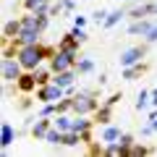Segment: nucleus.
I'll use <instances>...</instances> for the list:
<instances>
[{
	"mask_svg": "<svg viewBox=\"0 0 157 157\" xmlns=\"http://www.w3.org/2000/svg\"><path fill=\"white\" fill-rule=\"evenodd\" d=\"M149 123H152V128H155V134H157V118H152Z\"/></svg>",
	"mask_w": 157,
	"mask_h": 157,
	"instance_id": "35",
	"label": "nucleus"
},
{
	"mask_svg": "<svg viewBox=\"0 0 157 157\" xmlns=\"http://www.w3.org/2000/svg\"><path fill=\"white\" fill-rule=\"evenodd\" d=\"M92 118H94V123H97V126H107V123H113V105L102 102V105L97 107L94 113H92Z\"/></svg>",
	"mask_w": 157,
	"mask_h": 157,
	"instance_id": "12",
	"label": "nucleus"
},
{
	"mask_svg": "<svg viewBox=\"0 0 157 157\" xmlns=\"http://www.w3.org/2000/svg\"><path fill=\"white\" fill-rule=\"evenodd\" d=\"M34 78H37V84L39 86H45V84H50L52 81V68L50 66H39V68H34Z\"/></svg>",
	"mask_w": 157,
	"mask_h": 157,
	"instance_id": "18",
	"label": "nucleus"
},
{
	"mask_svg": "<svg viewBox=\"0 0 157 157\" xmlns=\"http://www.w3.org/2000/svg\"><path fill=\"white\" fill-rule=\"evenodd\" d=\"M121 97H123V94H121V92H115V94H110V97H107L105 102H107V105H115V102L121 100Z\"/></svg>",
	"mask_w": 157,
	"mask_h": 157,
	"instance_id": "32",
	"label": "nucleus"
},
{
	"mask_svg": "<svg viewBox=\"0 0 157 157\" xmlns=\"http://www.w3.org/2000/svg\"><path fill=\"white\" fill-rule=\"evenodd\" d=\"M147 52H149V42H147V39L141 42V45H134V47H128V50H123V52H121V68L134 66V63L144 60Z\"/></svg>",
	"mask_w": 157,
	"mask_h": 157,
	"instance_id": "3",
	"label": "nucleus"
},
{
	"mask_svg": "<svg viewBox=\"0 0 157 157\" xmlns=\"http://www.w3.org/2000/svg\"><path fill=\"white\" fill-rule=\"evenodd\" d=\"M126 16H128V11H126V8H118V11H110V13H107V18H105V24H102V26H105V29H113V26H115L118 21H121V18H126Z\"/></svg>",
	"mask_w": 157,
	"mask_h": 157,
	"instance_id": "22",
	"label": "nucleus"
},
{
	"mask_svg": "<svg viewBox=\"0 0 157 157\" xmlns=\"http://www.w3.org/2000/svg\"><path fill=\"white\" fill-rule=\"evenodd\" d=\"M118 3H128V0H118Z\"/></svg>",
	"mask_w": 157,
	"mask_h": 157,
	"instance_id": "36",
	"label": "nucleus"
},
{
	"mask_svg": "<svg viewBox=\"0 0 157 157\" xmlns=\"http://www.w3.org/2000/svg\"><path fill=\"white\" fill-rule=\"evenodd\" d=\"M18 42H21V45H34V42H42V32H37V29H21Z\"/></svg>",
	"mask_w": 157,
	"mask_h": 157,
	"instance_id": "16",
	"label": "nucleus"
},
{
	"mask_svg": "<svg viewBox=\"0 0 157 157\" xmlns=\"http://www.w3.org/2000/svg\"><path fill=\"white\" fill-rule=\"evenodd\" d=\"M0 131H3V147L8 149V147L13 144V139H16V131H13V126L8 123V121H3V128Z\"/></svg>",
	"mask_w": 157,
	"mask_h": 157,
	"instance_id": "24",
	"label": "nucleus"
},
{
	"mask_svg": "<svg viewBox=\"0 0 157 157\" xmlns=\"http://www.w3.org/2000/svg\"><path fill=\"white\" fill-rule=\"evenodd\" d=\"M78 52H73V50H60L58 47V52L47 60V66L52 68V73H58V71H68V68H76V60H78Z\"/></svg>",
	"mask_w": 157,
	"mask_h": 157,
	"instance_id": "2",
	"label": "nucleus"
},
{
	"mask_svg": "<svg viewBox=\"0 0 157 157\" xmlns=\"http://www.w3.org/2000/svg\"><path fill=\"white\" fill-rule=\"evenodd\" d=\"M52 128V118L50 115H37V121L32 123V128H29V134H32V139L42 141L45 139V134Z\"/></svg>",
	"mask_w": 157,
	"mask_h": 157,
	"instance_id": "6",
	"label": "nucleus"
},
{
	"mask_svg": "<svg viewBox=\"0 0 157 157\" xmlns=\"http://www.w3.org/2000/svg\"><path fill=\"white\" fill-rule=\"evenodd\" d=\"M52 0H21L24 11H50Z\"/></svg>",
	"mask_w": 157,
	"mask_h": 157,
	"instance_id": "17",
	"label": "nucleus"
},
{
	"mask_svg": "<svg viewBox=\"0 0 157 157\" xmlns=\"http://www.w3.org/2000/svg\"><path fill=\"white\" fill-rule=\"evenodd\" d=\"M149 102H152V107H157V89H152V97H149Z\"/></svg>",
	"mask_w": 157,
	"mask_h": 157,
	"instance_id": "34",
	"label": "nucleus"
},
{
	"mask_svg": "<svg viewBox=\"0 0 157 157\" xmlns=\"http://www.w3.org/2000/svg\"><path fill=\"white\" fill-rule=\"evenodd\" d=\"M37 78H34V71H24L21 76H18V81H16V92H21V94H29V92H34L37 89Z\"/></svg>",
	"mask_w": 157,
	"mask_h": 157,
	"instance_id": "9",
	"label": "nucleus"
},
{
	"mask_svg": "<svg viewBox=\"0 0 157 157\" xmlns=\"http://www.w3.org/2000/svg\"><path fill=\"white\" fill-rule=\"evenodd\" d=\"M107 13H110V11H105V8H100V11H94V13H92V21H94L97 26H100V24H105Z\"/></svg>",
	"mask_w": 157,
	"mask_h": 157,
	"instance_id": "27",
	"label": "nucleus"
},
{
	"mask_svg": "<svg viewBox=\"0 0 157 157\" xmlns=\"http://www.w3.org/2000/svg\"><path fill=\"white\" fill-rule=\"evenodd\" d=\"M121 136H123V131L118 128V126H113V123L102 126V131H100V141H105V144H113V141H118Z\"/></svg>",
	"mask_w": 157,
	"mask_h": 157,
	"instance_id": "14",
	"label": "nucleus"
},
{
	"mask_svg": "<svg viewBox=\"0 0 157 157\" xmlns=\"http://www.w3.org/2000/svg\"><path fill=\"white\" fill-rule=\"evenodd\" d=\"M144 155H155V147H147V144L134 141V147L128 149V157H144Z\"/></svg>",
	"mask_w": 157,
	"mask_h": 157,
	"instance_id": "23",
	"label": "nucleus"
},
{
	"mask_svg": "<svg viewBox=\"0 0 157 157\" xmlns=\"http://www.w3.org/2000/svg\"><path fill=\"white\" fill-rule=\"evenodd\" d=\"M73 26H81V29H84L86 26V18L84 16H73Z\"/></svg>",
	"mask_w": 157,
	"mask_h": 157,
	"instance_id": "31",
	"label": "nucleus"
},
{
	"mask_svg": "<svg viewBox=\"0 0 157 157\" xmlns=\"http://www.w3.org/2000/svg\"><path fill=\"white\" fill-rule=\"evenodd\" d=\"M81 45H84V42H81V39H78L73 32L63 34V39L58 42V47H60V50H73V52H78V50H81Z\"/></svg>",
	"mask_w": 157,
	"mask_h": 157,
	"instance_id": "15",
	"label": "nucleus"
},
{
	"mask_svg": "<svg viewBox=\"0 0 157 157\" xmlns=\"http://www.w3.org/2000/svg\"><path fill=\"white\" fill-rule=\"evenodd\" d=\"M97 107H100L97 92H76V94H71V113H76V115H92Z\"/></svg>",
	"mask_w": 157,
	"mask_h": 157,
	"instance_id": "1",
	"label": "nucleus"
},
{
	"mask_svg": "<svg viewBox=\"0 0 157 157\" xmlns=\"http://www.w3.org/2000/svg\"><path fill=\"white\" fill-rule=\"evenodd\" d=\"M0 73H3V81H6V84H16L18 76L24 73V66L18 63V58H3Z\"/></svg>",
	"mask_w": 157,
	"mask_h": 157,
	"instance_id": "5",
	"label": "nucleus"
},
{
	"mask_svg": "<svg viewBox=\"0 0 157 157\" xmlns=\"http://www.w3.org/2000/svg\"><path fill=\"white\" fill-rule=\"evenodd\" d=\"M155 11H157V0L136 3V6L128 11V18H131V21H136V18H149V16H155Z\"/></svg>",
	"mask_w": 157,
	"mask_h": 157,
	"instance_id": "7",
	"label": "nucleus"
},
{
	"mask_svg": "<svg viewBox=\"0 0 157 157\" xmlns=\"http://www.w3.org/2000/svg\"><path fill=\"white\" fill-rule=\"evenodd\" d=\"M152 26H155V18H136L128 24V34L131 37H147Z\"/></svg>",
	"mask_w": 157,
	"mask_h": 157,
	"instance_id": "8",
	"label": "nucleus"
},
{
	"mask_svg": "<svg viewBox=\"0 0 157 157\" xmlns=\"http://www.w3.org/2000/svg\"><path fill=\"white\" fill-rule=\"evenodd\" d=\"M68 92L63 89V86H58L55 81H50V84H45V86H37V102H58V100H63Z\"/></svg>",
	"mask_w": 157,
	"mask_h": 157,
	"instance_id": "4",
	"label": "nucleus"
},
{
	"mask_svg": "<svg viewBox=\"0 0 157 157\" xmlns=\"http://www.w3.org/2000/svg\"><path fill=\"white\" fill-rule=\"evenodd\" d=\"M149 68H152V66H149L147 60H139V63H134V66H126V68H123V78H126V81H136V78H141Z\"/></svg>",
	"mask_w": 157,
	"mask_h": 157,
	"instance_id": "10",
	"label": "nucleus"
},
{
	"mask_svg": "<svg viewBox=\"0 0 157 157\" xmlns=\"http://www.w3.org/2000/svg\"><path fill=\"white\" fill-rule=\"evenodd\" d=\"M63 136H66V131H60V128L52 126V128L45 134V139H42V141H47V144H52V147H63Z\"/></svg>",
	"mask_w": 157,
	"mask_h": 157,
	"instance_id": "19",
	"label": "nucleus"
},
{
	"mask_svg": "<svg viewBox=\"0 0 157 157\" xmlns=\"http://www.w3.org/2000/svg\"><path fill=\"white\" fill-rule=\"evenodd\" d=\"M76 76H78L76 68H68V71H58V73H52V81H55L58 86H63V89H71L73 81H76Z\"/></svg>",
	"mask_w": 157,
	"mask_h": 157,
	"instance_id": "11",
	"label": "nucleus"
},
{
	"mask_svg": "<svg viewBox=\"0 0 157 157\" xmlns=\"http://www.w3.org/2000/svg\"><path fill=\"white\" fill-rule=\"evenodd\" d=\"M63 11H73V0H58Z\"/></svg>",
	"mask_w": 157,
	"mask_h": 157,
	"instance_id": "30",
	"label": "nucleus"
},
{
	"mask_svg": "<svg viewBox=\"0 0 157 157\" xmlns=\"http://www.w3.org/2000/svg\"><path fill=\"white\" fill-rule=\"evenodd\" d=\"M29 107H32V100L24 94V97H21V102H18V110H29Z\"/></svg>",
	"mask_w": 157,
	"mask_h": 157,
	"instance_id": "29",
	"label": "nucleus"
},
{
	"mask_svg": "<svg viewBox=\"0 0 157 157\" xmlns=\"http://www.w3.org/2000/svg\"><path fill=\"white\" fill-rule=\"evenodd\" d=\"M52 126L60 128V131H71L73 118H68V113H58V115H52Z\"/></svg>",
	"mask_w": 157,
	"mask_h": 157,
	"instance_id": "21",
	"label": "nucleus"
},
{
	"mask_svg": "<svg viewBox=\"0 0 157 157\" xmlns=\"http://www.w3.org/2000/svg\"><path fill=\"white\" fill-rule=\"evenodd\" d=\"M97 84H100V86H105V84H107V73H100V78H97Z\"/></svg>",
	"mask_w": 157,
	"mask_h": 157,
	"instance_id": "33",
	"label": "nucleus"
},
{
	"mask_svg": "<svg viewBox=\"0 0 157 157\" xmlns=\"http://www.w3.org/2000/svg\"><path fill=\"white\" fill-rule=\"evenodd\" d=\"M149 97H152V92L141 89V92H139V97H136V110H147V107L152 105V102H149Z\"/></svg>",
	"mask_w": 157,
	"mask_h": 157,
	"instance_id": "25",
	"label": "nucleus"
},
{
	"mask_svg": "<svg viewBox=\"0 0 157 157\" xmlns=\"http://www.w3.org/2000/svg\"><path fill=\"white\" fill-rule=\"evenodd\" d=\"M134 136H131V134H123V136H121V139H118V144H121V149H123V157H128V149H131V147H134Z\"/></svg>",
	"mask_w": 157,
	"mask_h": 157,
	"instance_id": "26",
	"label": "nucleus"
},
{
	"mask_svg": "<svg viewBox=\"0 0 157 157\" xmlns=\"http://www.w3.org/2000/svg\"><path fill=\"white\" fill-rule=\"evenodd\" d=\"M21 29H24L21 16H18V18H8V21L3 24V39H13V37H18V34H21Z\"/></svg>",
	"mask_w": 157,
	"mask_h": 157,
	"instance_id": "13",
	"label": "nucleus"
},
{
	"mask_svg": "<svg viewBox=\"0 0 157 157\" xmlns=\"http://www.w3.org/2000/svg\"><path fill=\"white\" fill-rule=\"evenodd\" d=\"M144 39H147V42H149V45H155V42H157V21H155V26L149 29V34H147Z\"/></svg>",
	"mask_w": 157,
	"mask_h": 157,
	"instance_id": "28",
	"label": "nucleus"
},
{
	"mask_svg": "<svg viewBox=\"0 0 157 157\" xmlns=\"http://www.w3.org/2000/svg\"><path fill=\"white\" fill-rule=\"evenodd\" d=\"M76 71H78V76H89V73H94V60L81 55L76 60Z\"/></svg>",
	"mask_w": 157,
	"mask_h": 157,
	"instance_id": "20",
	"label": "nucleus"
}]
</instances>
